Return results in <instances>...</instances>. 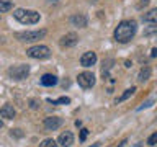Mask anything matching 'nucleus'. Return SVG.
I'll use <instances>...</instances> for the list:
<instances>
[{"label": "nucleus", "mask_w": 157, "mask_h": 147, "mask_svg": "<svg viewBox=\"0 0 157 147\" xmlns=\"http://www.w3.org/2000/svg\"><path fill=\"white\" fill-rule=\"evenodd\" d=\"M142 21L157 26V8H152L151 12H147V13L142 15Z\"/></svg>", "instance_id": "f8f14e48"}, {"label": "nucleus", "mask_w": 157, "mask_h": 147, "mask_svg": "<svg viewBox=\"0 0 157 147\" xmlns=\"http://www.w3.org/2000/svg\"><path fill=\"white\" fill-rule=\"evenodd\" d=\"M49 103H52V105H67V103H71V98L61 96L59 100H49Z\"/></svg>", "instance_id": "6ab92c4d"}, {"label": "nucleus", "mask_w": 157, "mask_h": 147, "mask_svg": "<svg viewBox=\"0 0 157 147\" xmlns=\"http://www.w3.org/2000/svg\"><path fill=\"white\" fill-rule=\"evenodd\" d=\"M8 75L13 80H25L29 75V66L28 64H20V66H13L8 69Z\"/></svg>", "instance_id": "39448f33"}, {"label": "nucleus", "mask_w": 157, "mask_h": 147, "mask_svg": "<svg viewBox=\"0 0 157 147\" xmlns=\"http://www.w3.org/2000/svg\"><path fill=\"white\" fill-rule=\"evenodd\" d=\"M134 147H141V144H136V145H134Z\"/></svg>", "instance_id": "bb28decb"}, {"label": "nucleus", "mask_w": 157, "mask_h": 147, "mask_svg": "<svg viewBox=\"0 0 157 147\" xmlns=\"http://www.w3.org/2000/svg\"><path fill=\"white\" fill-rule=\"evenodd\" d=\"M111 64H113V59H110V61H106V62H103V69H101L103 80H105V78H108V72H110V69H111Z\"/></svg>", "instance_id": "f3484780"}, {"label": "nucleus", "mask_w": 157, "mask_h": 147, "mask_svg": "<svg viewBox=\"0 0 157 147\" xmlns=\"http://www.w3.org/2000/svg\"><path fill=\"white\" fill-rule=\"evenodd\" d=\"M57 83V77L52 75V74H44L41 77V85L44 87H54Z\"/></svg>", "instance_id": "ddd939ff"}, {"label": "nucleus", "mask_w": 157, "mask_h": 147, "mask_svg": "<svg viewBox=\"0 0 157 147\" xmlns=\"http://www.w3.org/2000/svg\"><path fill=\"white\" fill-rule=\"evenodd\" d=\"M95 62H97V54L93 52V51H88V52H85L80 57V64H82L83 67H92Z\"/></svg>", "instance_id": "1a4fd4ad"}, {"label": "nucleus", "mask_w": 157, "mask_h": 147, "mask_svg": "<svg viewBox=\"0 0 157 147\" xmlns=\"http://www.w3.org/2000/svg\"><path fill=\"white\" fill-rule=\"evenodd\" d=\"M155 54H157V49H152V52H151V56H152V57H155Z\"/></svg>", "instance_id": "393cba45"}, {"label": "nucleus", "mask_w": 157, "mask_h": 147, "mask_svg": "<svg viewBox=\"0 0 157 147\" xmlns=\"http://www.w3.org/2000/svg\"><path fill=\"white\" fill-rule=\"evenodd\" d=\"M152 105V100H149V101H146V103H142V105L139 106V108H137V111H142V110H144V108H149Z\"/></svg>", "instance_id": "5701e85b"}, {"label": "nucleus", "mask_w": 157, "mask_h": 147, "mask_svg": "<svg viewBox=\"0 0 157 147\" xmlns=\"http://www.w3.org/2000/svg\"><path fill=\"white\" fill-rule=\"evenodd\" d=\"M136 31H137V24H136L134 20H124V21H121L116 26V29H115V39L118 43H121V44L129 43L131 39L134 38Z\"/></svg>", "instance_id": "f257e3e1"}, {"label": "nucleus", "mask_w": 157, "mask_h": 147, "mask_svg": "<svg viewBox=\"0 0 157 147\" xmlns=\"http://www.w3.org/2000/svg\"><path fill=\"white\" fill-rule=\"evenodd\" d=\"M147 144H149V145H155L157 144V132H154V134L147 139Z\"/></svg>", "instance_id": "412c9836"}, {"label": "nucleus", "mask_w": 157, "mask_h": 147, "mask_svg": "<svg viewBox=\"0 0 157 147\" xmlns=\"http://www.w3.org/2000/svg\"><path fill=\"white\" fill-rule=\"evenodd\" d=\"M71 23L74 24V26H77V28H85L88 24V20H87L85 15L77 13V15H74V17L71 18Z\"/></svg>", "instance_id": "9d476101"}, {"label": "nucleus", "mask_w": 157, "mask_h": 147, "mask_svg": "<svg viewBox=\"0 0 157 147\" xmlns=\"http://www.w3.org/2000/svg\"><path fill=\"white\" fill-rule=\"evenodd\" d=\"M59 144H61L62 147H71L74 144V134L71 131L62 132V134L59 136Z\"/></svg>", "instance_id": "9b49d317"}, {"label": "nucleus", "mask_w": 157, "mask_h": 147, "mask_svg": "<svg viewBox=\"0 0 157 147\" xmlns=\"http://www.w3.org/2000/svg\"><path fill=\"white\" fill-rule=\"evenodd\" d=\"M77 43H78V36L75 33L64 34V36L61 38V41H59V44H61L62 47H72V46H75Z\"/></svg>", "instance_id": "6e6552de"}, {"label": "nucleus", "mask_w": 157, "mask_h": 147, "mask_svg": "<svg viewBox=\"0 0 157 147\" xmlns=\"http://www.w3.org/2000/svg\"><path fill=\"white\" fill-rule=\"evenodd\" d=\"M87 134H88V131H87V129H82V132H80V141H85V139H87Z\"/></svg>", "instance_id": "b1692460"}, {"label": "nucleus", "mask_w": 157, "mask_h": 147, "mask_svg": "<svg viewBox=\"0 0 157 147\" xmlns=\"http://www.w3.org/2000/svg\"><path fill=\"white\" fill-rule=\"evenodd\" d=\"M0 115H2L3 119H13L15 118V108L12 105H5L2 108V111H0Z\"/></svg>", "instance_id": "4468645a"}, {"label": "nucleus", "mask_w": 157, "mask_h": 147, "mask_svg": "<svg viewBox=\"0 0 157 147\" xmlns=\"http://www.w3.org/2000/svg\"><path fill=\"white\" fill-rule=\"evenodd\" d=\"M26 56H29L31 59H38V61H43V59H49L51 56V51H49L48 46H43V44H38V46H33L26 49Z\"/></svg>", "instance_id": "20e7f679"}, {"label": "nucleus", "mask_w": 157, "mask_h": 147, "mask_svg": "<svg viewBox=\"0 0 157 147\" xmlns=\"http://www.w3.org/2000/svg\"><path fill=\"white\" fill-rule=\"evenodd\" d=\"M92 147H100V142H97V144H93Z\"/></svg>", "instance_id": "a878e982"}, {"label": "nucleus", "mask_w": 157, "mask_h": 147, "mask_svg": "<svg viewBox=\"0 0 157 147\" xmlns=\"http://www.w3.org/2000/svg\"><path fill=\"white\" fill-rule=\"evenodd\" d=\"M46 36V29H36V31H23V33H17L15 38L21 43H34L38 39H41Z\"/></svg>", "instance_id": "7ed1b4c3"}, {"label": "nucleus", "mask_w": 157, "mask_h": 147, "mask_svg": "<svg viewBox=\"0 0 157 147\" xmlns=\"http://www.w3.org/2000/svg\"><path fill=\"white\" fill-rule=\"evenodd\" d=\"M12 8H13V2H8V0H2L0 2V12L2 13H7Z\"/></svg>", "instance_id": "a211bd4d"}, {"label": "nucleus", "mask_w": 157, "mask_h": 147, "mask_svg": "<svg viewBox=\"0 0 157 147\" xmlns=\"http://www.w3.org/2000/svg\"><path fill=\"white\" fill-rule=\"evenodd\" d=\"M13 17L15 20H18L20 23L23 24H36L41 18V15L34 10H26V8H17L13 12Z\"/></svg>", "instance_id": "f03ea898"}, {"label": "nucleus", "mask_w": 157, "mask_h": 147, "mask_svg": "<svg viewBox=\"0 0 157 147\" xmlns=\"http://www.w3.org/2000/svg\"><path fill=\"white\" fill-rule=\"evenodd\" d=\"M134 92H136V87H131V88H128V90L123 93V95L120 96V98H116V105L118 103H121V101H124V100H128L129 96H132L134 95Z\"/></svg>", "instance_id": "dca6fc26"}, {"label": "nucleus", "mask_w": 157, "mask_h": 147, "mask_svg": "<svg viewBox=\"0 0 157 147\" xmlns=\"http://www.w3.org/2000/svg\"><path fill=\"white\" fill-rule=\"evenodd\" d=\"M149 77H151V67H149V66H144V67H142L141 70H139L137 80H139V82H146Z\"/></svg>", "instance_id": "2eb2a0df"}, {"label": "nucleus", "mask_w": 157, "mask_h": 147, "mask_svg": "<svg viewBox=\"0 0 157 147\" xmlns=\"http://www.w3.org/2000/svg\"><path fill=\"white\" fill-rule=\"evenodd\" d=\"M77 82L82 88H92L95 85V75L92 72H82V74H78Z\"/></svg>", "instance_id": "423d86ee"}, {"label": "nucleus", "mask_w": 157, "mask_h": 147, "mask_svg": "<svg viewBox=\"0 0 157 147\" xmlns=\"http://www.w3.org/2000/svg\"><path fill=\"white\" fill-rule=\"evenodd\" d=\"M62 118H57V116H49V118H46L44 119V129L46 131H56V129H59V127L62 126Z\"/></svg>", "instance_id": "0eeeda50"}, {"label": "nucleus", "mask_w": 157, "mask_h": 147, "mask_svg": "<svg viewBox=\"0 0 157 147\" xmlns=\"http://www.w3.org/2000/svg\"><path fill=\"white\" fill-rule=\"evenodd\" d=\"M155 41H157V34H155Z\"/></svg>", "instance_id": "cd10ccee"}, {"label": "nucleus", "mask_w": 157, "mask_h": 147, "mask_svg": "<svg viewBox=\"0 0 157 147\" xmlns=\"http://www.w3.org/2000/svg\"><path fill=\"white\" fill-rule=\"evenodd\" d=\"M39 147H57V142L54 139H44L41 144H39Z\"/></svg>", "instance_id": "aec40b11"}, {"label": "nucleus", "mask_w": 157, "mask_h": 147, "mask_svg": "<svg viewBox=\"0 0 157 147\" xmlns=\"http://www.w3.org/2000/svg\"><path fill=\"white\" fill-rule=\"evenodd\" d=\"M149 2H151V0H139V3H137V8L142 10L144 7H147V5H149Z\"/></svg>", "instance_id": "4be33fe9"}]
</instances>
